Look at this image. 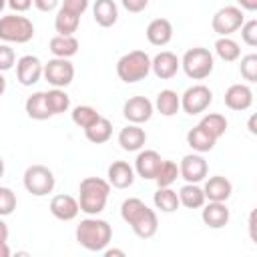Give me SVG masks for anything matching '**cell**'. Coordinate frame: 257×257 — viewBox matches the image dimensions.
<instances>
[{
  "instance_id": "b9f144b4",
  "label": "cell",
  "mask_w": 257,
  "mask_h": 257,
  "mask_svg": "<svg viewBox=\"0 0 257 257\" xmlns=\"http://www.w3.org/2000/svg\"><path fill=\"white\" fill-rule=\"evenodd\" d=\"M120 4L124 6V10H128L131 14H139L149 6V0H120Z\"/></svg>"
},
{
  "instance_id": "d590c367",
  "label": "cell",
  "mask_w": 257,
  "mask_h": 257,
  "mask_svg": "<svg viewBox=\"0 0 257 257\" xmlns=\"http://www.w3.org/2000/svg\"><path fill=\"white\" fill-rule=\"evenodd\" d=\"M177 179H179V165L175 161H165L163 159V163L159 167V173L155 177L157 185L159 187H171Z\"/></svg>"
},
{
  "instance_id": "ba28073f",
  "label": "cell",
  "mask_w": 257,
  "mask_h": 257,
  "mask_svg": "<svg viewBox=\"0 0 257 257\" xmlns=\"http://www.w3.org/2000/svg\"><path fill=\"white\" fill-rule=\"evenodd\" d=\"M243 22H245V16L239 6H223L213 14L211 28L219 36H231L233 32H237L241 28Z\"/></svg>"
},
{
  "instance_id": "7bdbcfd3",
  "label": "cell",
  "mask_w": 257,
  "mask_h": 257,
  "mask_svg": "<svg viewBox=\"0 0 257 257\" xmlns=\"http://www.w3.org/2000/svg\"><path fill=\"white\" fill-rule=\"evenodd\" d=\"M32 4H34L40 12H52V10L60 4V0H32Z\"/></svg>"
},
{
  "instance_id": "5bb4252c",
  "label": "cell",
  "mask_w": 257,
  "mask_h": 257,
  "mask_svg": "<svg viewBox=\"0 0 257 257\" xmlns=\"http://www.w3.org/2000/svg\"><path fill=\"white\" fill-rule=\"evenodd\" d=\"M181 68V60L175 52L171 50H163L159 52L155 58H151V70L155 72L157 78L161 80H169L177 74V70Z\"/></svg>"
},
{
  "instance_id": "83f0119b",
  "label": "cell",
  "mask_w": 257,
  "mask_h": 257,
  "mask_svg": "<svg viewBox=\"0 0 257 257\" xmlns=\"http://www.w3.org/2000/svg\"><path fill=\"white\" fill-rule=\"evenodd\" d=\"M84 137L92 145H102L112 137V122L106 116H98L90 126L84 128Z\"/></svg>"
},
{
  "instance_id": "ee69618b",
  "label": "cell",
  "mask_w": 257,
  "mask_h": 257,
  "mask_svg": "<svg viewBox=\"0 0 257 257\" xmlns=\"http://www.w3.org/2000/svg\"><path fill=\"white\" fill-rule=\"evenodd\" d=\"M6 4L14 10V12H26L32 6V0H6Z\"/></svg>"
},
{
  "instance_id": "f5cc1de1",
  "label": "cell",
  "mask_w": 257,
  "mask_h": 257,
  "mask_svg": "<svg viewBox=\"0 0 257 257\" xmlns=\"http://www.w3.org/2000/svg\"><path fill=\"white\" fill-rule=\"evenodd\" d=\"M4 177V159L0 157V179Z\"/></svg>"
},
{
  "instance_id": "30bf717a",
  "label": "cell",
  "mask_w": 257,
  "mask_h": 257,
  "mask_svg": "<svg viewBox=\"0 0 257 257\" xmlns=\"http://www.w3.org/2000/svg\"><path fill=\"white\" fill-rule=\"evenodd\" d=\"M213 102V92L205 84H193L181 94V108L187 114H201Z\"/></svg>"
},
{
  "instance_id": "836d02e7",
  "label": "cell",
  "mask_w": 257,
  "mask_h": 257,
  "mask_svg": "<svg viewBox=\"0 0 257 257\" xmlns=\"http://www.w3.org/2000/svg\"><path fill=\"white\" fill-rule=\"evenodd\" d=\"M215 52H217V56H219L221 60H225V62H235V60L241 56L239 44H237L233 38H229V36H219V38H217V42H215Z\"/></svg>"
},
{
  "instance_id": "277c9868",
  "label": "cell",
  "mask_w": 257,
  "mask_h": 257,
  "mask_svg": "<svg viewBox=\"0 0 257 257\" xmlns=\"http://www.w3.org/2000/svg\"><path fill=\"white\" fill-rule=\"evenodd\" d=\"M149 72H151V56L145 50H131L122 54L116 62V74L126 84L145 80Z\"/></svg>"
},
{
  "instance_id": "74e56055",
  "label": "cell",
  "mask_w": 257,
  "mask_h": 257,
  "mask_svg": "<svg viewBox=\"0 0 257 257\" xmlns=\"http://www.w3.org/2000/svg\"><path fill=\"white\" fill-rule=\"evenodd\" d=\"M16 209V193L8 187H0V217L12 215Z\"/></svg>"
},
{
  "instance_id": "f1b7e54d",
  "label": "cell",
  "mask_w": 257,
  "mask_h": 257,
  "mask_svg": "<svg viewBox=\"0 0 257 257\" xmlns=\"http://www.w3.org/2000/svg\"><path fill=\"white\" fill-rule=\"evenodd\" d=\"M179 195V205L187 207V209H199L205 205V193L203 189L197 185V183H187L181 187V191L177 193Z\"/></svg>"
},
{
  "instance_id": "ab89813d",
  "label": "cell",
  "mask_w": 257,
  "mask_h": 257,
  "mask_svg": "<svg viewBox=\"0 0 257 257\" xmlns=\"http://www.w3.org/2000/svg\"><path fill=\"white\" fill-rule=\"evenodd\" d=\"M16 64V54L8 44H0V72L10 70Z\"/></svg>"
},
{
  "instance_id": "603a6c76",
  "label": "cell",
  "mask_w": 257,
  "mask_h": 257,
  "mask_svg": "<svg viewBox=\"0 0 257 257\" xmlns=\"http://www.w3.org/2000/svg\"><path fill=\"white\" fill-rule=\"evenodd\" d=\"M94 22L102 28H110L118 20V6L114 0H96L92 6Z\"/></svg>"
},
{
  "instance_id": "7dc6e473",
  "label": "cell",
  "mask_w": 257,
  "mask_h": 257,
  "mask_svg": "<svg viewBox=\"0 0 257 257\" xmlns=\"http://www.w3.org/2000/svg\"><path fill=\"white\" fill-rule=\"evenodd\" d=\"M249 235H251L253 241L257 239L255 237V211H251V215H249Z\"/></svg>"
},
{
  "instance_id": "f907efd6",
  "label": "cell",
  "mask_w": 257,
  "mask_h": 257,
  "mask_svg": "<svg viewBox=\"0 0 257 257\" xmlns=\"http://www.w3.org/2000/svg\"><path fill=\"white\" fill-rule=\"evenodd\" d=\"M247 126H249V133H251V135H257V128H255V114H251V118H249V124H247Z\"/></svg>"
},
{
  "instance_id": "f35d334b",
  "label": "cell",
  "mask_w": 257,
  "mask_h": 257,
  "mask_svg": "<svg viewBox=\"0 0 257 257\" xmlns=\"http://www.w3.org/2000/svg\"><path fill=\"white\" fill-rule=\"evenodd\" d=\"M241 40L247 46H257V20L255 18L241 24Z\"/></svg>"
},
{
  "instance_id": "8fae6325",
  "label": "cell",
  "mask_w": 257,
  "mask_h": 257,
  "mask_svg": "<svg viewBox=\"0 0 257 257\" xmlns=\"http://www.w3.org/2000/svg\"><path fill=\"white\" fill-rule=\"evenodd\" d=\"M209 173V165L203 159L201 153L185 155L179 163V177H183L187 183H201Z\"/></svg>"
},
{
  "instance_id": "9c48e42d",
  "label": "cell",
  "mask_w": 257,
  "mask_h": 257,
  "mask_svg": "<svg viewBox=\"0 0 257 257\" xmlns=\"http://www.w3.org/2000/svg\"><path fill=\"white\" fill-rule=\"evenodd\" d=\"M42 76L54 88H66L74 80V64L68 58H52L44 64Z\"/></svg>"
},
{
  "instance_id": "7a4b0ae2",
  "label": "cell",
  "mask_w": 257,
  "mask_h": 257,
  "mask_svg": "<svg viewBox=\"0 0 257 257\" xmlns=\"http://www.w3.org/2000/svg\"><path fill=\"white\" fill-rule=\"evenodd\" d=\"M110 195V183L100 177H84L78 185V207L86 215H98L104 211Z\"/></svg>"
},
{
  "instance_id": "816d5d0a",
  "label": "cell",
  "mask_w": 257,
  "mask_h": 257,
  "mask_svg": "<svg viewBox=\"0 0 257 257\" xmlns=\"http://www.w3.org/2000/svg\"><path fill=\"white\" fill-rule=\"evenodd\" d=\"M4 90H6V78H4V74L0 72V96L4 94Z\"/></svg>"
},
{
  "instance_id": "ffe728a7",
  "label": "cell",
  "mask_w": 257,
  "mask_h": 257,
  "mask_svg": "<svg viewBox=\"0 0 257 257\" xmlns=\"http://www.w3.org/2000/svg\"><path fill=\"white\" fill-rule=\"evenodd\" d=\"M145 34L153 46H167L173 40V24L167 18H155L149 22Z\"/></svg>"
},
{
  "instance_id": "4dcf8cb0",
  "label": "cell",
  "mask_w": 257,
  "mask_h": 257,
  "mask_svg": "<svg viewBox=\"0 0 257 257\" xmlns=\"http://www.w3.org/2000/svg\"><path fill=\"white\" fill-rule=\"evenodd\" d=\"M153 203L163 213H175L179 209V195L171 187H159L153 195Z\"/></svg>"
},
{
  "instance_id": "7c38bea8",
  "label": "cell",
  "mask_w": 257,
  "mask_h": 257,
  "mask_svg": "<svg viewBox=\"0 0 257 257\" xmlns=\"http://www.w3.org/2000/svg\"><path fill=\"white\" fill-rule=\"evenodd\" d=\"M44 64L34 54H24L16 60V78L22 86H32L42 78Z\"/></svg>"
},
{
  "instance_id": "d6a6232c",
  "label": "cell",
  "mask_w": 257,
  "mask_h": 257,
  "mask_svg": "<svg viewBox=\"0 0 257 257\" xmlns=\"http://www.w3.org/2000/svg\"><path fill=\"white\" fill-rule=\"evenodd\" d=\"M199 124H201L211 137H215L217 141L225 135V131H227V126H229L227 118H225L223 114H219V112H209V114H205V116L199 120Z\"/></svg>"
},
{
  "instance_id": "f6af8a7d",
  "label": "cell",
  "mask_w": 257,
  "mask_h": 257,
  "mask_svg": "<svg viewBox=\"0 0 257 257\" xmlns=\"http://www.w3.org/2000/svg\"><path fill=\"white\" fill-rule=\"evenodd\" d=\"M241 10H249V12H255L257 10V0H237Z\"/></svg>"
},
{
  "instance_id": "bcb514c9",
  "label": "cell",
  "mask_w": 257,
  "mask_h": 257,
  "mask_svg": "<svg viewBox=\"0 0 257 257\" xmlns=\"http://www.w3.org/2000/svg\"><path fill=\"white\" fill-rule=\"evenodd\" d=\"M8 235H10V231H8V225H6V223H4V219L0 217V243L8 241Z\"/></svg>"
},
{
  "instance_id": "e0dca14e",
  "label": "cell",
  "mask_w": 257,
  "mask_h": 257,
  "mask_svg": "<svg viewBox=\"0 0 257 257\" xmlns=\"http://www.w3.org/2000/svg\"><path fill=\"white\" fill-rule=\"evenodd\" d=\"M201 219L211 229H223L229 223L231 213H229V209H227L225 203H221V201H209L207 205H203Z\"/></svg>"
},
{
  "instance_id": "1f68e13d",
  "label": "cell",
  "mask_w": 257,
  "mask_h": 257,
  "mask_svg": "<svg viewBox=\"0 0 257 257\" xmlns=\"http://www.w3.org/2000/svg\"><path fill=\"white\" fill-rule=\"evenodd\" d=\"M44 96H46V104H48V110L52 112V116L62 114L70 108V96L64 92V88H54L52 86V90H46Z\"/></svg>"
},
{
  "instance_id": "6da1fadb",
  "label": "cell",
  "mask_w": 257,
  "mask_h": 257,
  "mask_svg": "<svg viewBox=\"0 0 257 257\" xmlns=\"http://www.w3.org/2000/svg\"><path fill=\"white\" fill-rule=\"evenodd\" d=\"M120 217L126 225H131L133 233L141 239H151L159 229L157 213L147 207L139 197H128L120 205Z\"/></svg>"
},
{
  "instance_id": "d6986e66",
  "label": "cell",
  "mask_w": 257,
  "mask_h": 257,
  "mask_svg": "<svg viewBox=\"0 0 257 257\" xmlns=\"http://www.w3.org/2000/svg\"><path fill=\"white\" fill-rule=\"evenodd\" d=\"M106 181L114 189H128L135 183V169L126 161H112L106 171Z\"/></svg>"
},
{
  "instance_id": "7402d4cb",
  "label": "cell",
  "mask_w": 257,
  "mask_h": 257,
  "mask_svg": "<svg viewBox=\"0 0 257 257\" xmlns=\"http://www.w3.org/2000/svg\"><path fill=\"white\" fill-rule=\"evenodd\" d=\"M203 193H205V199L207 201H221L225 203L231 193H233V185L227 177H221V175H215V177H209L205 187H203Z\"/></svg>"
},
{
  "instance_id": "e575fe53",
  "label": "cell",
  "mask_w": 257,
  "mask_h": 257,
  "mask_svg": "<svg viewBox=\"0 0 257 257\" xmlns=\"http://www.w3.org/2000/svg\"><path fill=\"white\" fill-rule=\"evenodd\" d=\"M70 114H72V122H74L76 126H80V128L90 126V124L100 116V112H98L94 106H90V104H78V106L72 108Z\"/></svg>"
},
{
  "instance_id": "8d00e7d4",
  "label": "cell",
  "mask_w": 257,
  "mask_h": 257,
  "mask_svg": "<svg viewBox=\"0 0 257 257\" xmlns=\"http://www.w3.org/2000/svg\"><path fill=\"white\" fill-rule=\"evenodd\" d=\"M239 70H241V76L247 80V82H255L257 80V54H245L241 58V64H239Z\"/></svg>"
},
{
  "instance_id": "4316f807",
  "label": "cell",
  "mask_w": 257,
  "mask_h": 257,
  "mask_svg": "<svg viewBox=\"0 0 257 257\" xmlns=\"http://www.w3.org/2000/svg\"><path fill=\"white\" fill-rule=\"evenodd\" d=\"M24 110H26V114H28L32 120H46V118L52 116V112L48 110L46 96H44L42 90L32 92V94L26 98V102H24Z\"/></svg>"
},
{
  "instance_id": "52a82bcc",
  "label": "cell",
  "mask_w": 257,
  "mask_h": 257,
  "mask_svg": "<svg viewBox=\"0 0 257 257\" xmlns=\"http://www.w3.org/2000/svg\"><path fill=\"white\" fill-rule=\"evenodd\" d=\"M22 183H24V189L30 195H34V197H46L48 193L54 191L56 179H54V173L48 167H44V165H30L24 171Z\"/></svg>"
},
{
  "instance_id": "3957f363",
  "label": "cell",
  "mask_w": 257,
  "mask_h": 257,
  "mask_svg": "<svg viewBox=\"0 0 257 257\" xmlns=\"http://www.w3.org/2000/svg\"><path fill=\"white\" fill-rule=\"evenodd\" d=\"M76 241L80 247L88 251H102L112 239V227L104 219H96V215H88L76 225Z\"/></svg>"
},
{
  "instance_id": "9a60e30c",
  "label": "cell",
  "mask_w": 257,
  "mask_h": 257,
  "mask_svg": "<svg viewBox=\"0 0 257 257\" xmlns=\"http://www.w3.org/2000/svg\"><path fill=\"white\" fill-rule=\"evenodd\" d=\"M163 159L157 151L153 149H145V151H139L137 159H135V173L143 179H149V181H155L157 173H159V167H161Z\"/></svg>"
},
{
  "instance_id": "4fadbf2b",
  "label": "cell",
  "mask_w": 257,
  "mask_h": 257,
  "mask_svg": "<svg viewBox=\"0 0 257 257\" xmlns=\"http://www.w3.org/2000/svg\"><path fill=\"white\" fill-rule=\"evenodd\" d=\"M153 112H155V106L147 96H131L122 104V116L133 124H143L151 120Z\"/></svg>"
},
{
  "instance_id": "db71d44e",
  "label": "cell",
  "mask_w": 257,
  "mask_h": 257,
  "mask_svg": "<svg viewBox=\"0 0 257 257\" xmlns=\"http://www.w3.org/2000/svg\"><path fill=\"white\" fill-rule=\"evenodd\" d=\"M4 6H6V0H0V12L4 10Z\"/></svg>"
},
{
  "instance_id": "44dd1931",
  "label": "cell",
  "mask_w": 257,
  "mask_h": 257,
  "mask_svg": "<svg viewBox=\"0 0 257 257\" xmlns=\"http://www.w3.org/2000/svg\"><path fill=\"white\" fill-rule=\"evenodd\" d=\"M147 143V133L145 128H141V124H126L124 128H120L118 133V145L122 151H128V153H135V151H141Z\"/></svg>"
},
{
  "instance_id": "d4e9b609",
  "label": "cell",
  "mask_w": 257,
  "mask_h": 257,
  "mask_svg": "<svg viewBox=\"0 0 257 257\" xmlns=\"http://www.w3.org/2000/svg\"><path fill=\"white\" fill-rule=\"evenodd\" d=\"M187 145L195 151V153H209V151H213V147L217 145V139L215 137H211L201 124H197V126H193L189 133H187Z\"/></svg>"
},
{
  "instance_id": "60d3db41",
  "label": "cell",
  "mask_w": 257,
  "mask_h": 257,
  "mask_svg": "<svg viewBox=\"0 0 257 257\" xmlns=\"http://www.w3.org/2000/svg\"><path fill=\"white\" fill-rule=\"evenodd\" d=\"M60 2H62L60 8H64L68 12H74L78 16H82L86 12V8H88V0H60Z\"/></svg>"
},
{
  "instance_id": "c3c4849f",
  "label": "cell",
  "mask_w": 257,
  "mask_h": 257,
  "mask_svg": "<svg viewBox=\"0 0 257 257\" xmlns=\"http://www.w3.org/2000/svg\"><path fill=\"white\" fill-rule=\"evenodd\" d=\"M102 253L106 257H112V255H118V257H124V251L122 249H102Z\"/></svg>"
},
{
  "instance_id": "681fc988",
  "label": "cell",
  "mask_w": 257,
  "mask_h": 257,
  "mask_svg": "<svg viewBox=\"0 0 257 257\" xmlns=\"http://www.w3.org/2000/svg\"><path fill=\"white\" fill-rule=\"evenodd\" d=\"M0 257H10V247H8V243L4 241V243H0Z\"/></svg>"
},
{
  "instance_id": "484cf974",
  "label": "cell",
  "mask_w": 257,
  "mask_h": 257,
  "mask_svg": "<svg viewBox=\"0 0 257 257\" xmlns=\"http://www.w3.org/2000/svg\"><path fill=\"white\" fill-rule=\"evenodd\" d=\"M153 106H155V110L161 112L163 116H175V114L179 112V108H181V96H179L175 90L165 88V90H161V92L157 94Z\"/></svg>"
},
{
  "instance_id": "ac0fdd59",
  "label": "cell",
  "mask_w": 257,
  "mask_h": 257,
  "mask_svg": "<svg viewBox=\"0 0 257 257\" xmlns=\"http://www.w3.org/2000/svg\"><path fill=\"white\" fill-rule=\"evenodd\" d=\"M50 213L60 219V221H72L76 219V215L80 213V207H78V201L72 197V195H54L50 199Z\"/></svg>"
},
{
  "instance_id": "5b68a950",
  "label": "cell",
  "mask_w": 257,
  "mask_h": 257,
  "mask_svg": "<svg viewBox=\"0 0 257 257\" xmlns=\"http://www.w3.org/2000/svg\"><path fill=\"white\" fill-rule=\"evenodd\" d=\"M34 38V24L26 16L6 14L0 18V40L14 42V44H26Z\"/></svg>"
},
{
  "instance_id": "f546056e",
  "label": "cell",
  "mask_w": 257,
  "mask_h": 257,
  "mask_svg": "<svg viewBox=\"0 0 257 257\" xmlns=\"http://www.w3.org/2000/svg\"><path fill=\"white\" fill-rule=\"evenodd\" d=\"M78 24H80V16L74 12H68L64 8H60L54 16V28L62 36H72L78 30Z\"/></svg>"
},
{
  "instance_id": "cb8c5ba5",
  "label": "cell",
  "mask_w": 257,
  "mask_h": 257,
  "mask_svg": "<svg viewBox=\"0 0 257 257\" xmlns=\"http://www.w3.org/2000/svg\"><path fill=\"white\" fill-rule=\"evenodd\" d=\"M48 48H50V52H52L56 58H70V56H74V54L78 52L80 42H78V38H76L74 34H72V36L56 34V36L50 38Z\"/></svg>"
},
{
  "instance_id": "8992f818",
  "label": "cell",
  "mask_w": 257,
  "mask_h": 257,
  "mask_svg": "<svg viewBox=\"0 0 257 257\" xmlns=\"http://www.w3.org/2000/svg\"><path fill=\"white\" fill-rule=\"evenodd\" d=\"M181 66L185 70V74L193 80H203L207 78L211 72H213V66H215V58L211 54L209 48H203V46H195V48H189L183 58H181Z\"/></svg>"
},
{
  "instance_id": "2e32d148",
  "label": "cell",
  "mask_w": 257,
  "mask_h": 257,
  "mask_svg": "<svg viewBox=\"0 0 257 257\" xmlns=\"http://www.w3.org/2000/svg\"><path fill=\"white\" fill-rule=\"evenodd\" d=\"M251 104H253V90L247 84L237 82L225 90V106L227 108L241 112V110H247Z\"/></svg>"
}]
</instances>
